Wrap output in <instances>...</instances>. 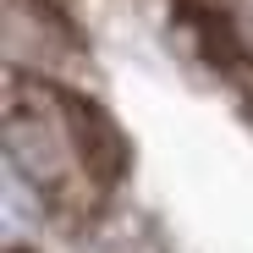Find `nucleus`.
Here are the masks:
<instances>
[{"label":"nucleus","mask_w":253,"mask_h":253,"mask_svg":"<svg viewBox=\"0 0 253 253\" xmlns=\"http://www.w3.org/2000/svg\"><path fill=\"white\" fill-rule=\"evenodd\" d=\"M11 253H28V248H11Z\"/></svg>","instance_id":"7ed1b4c3"},{"label":"nucleus","mask_w":253,"mask_h":253,"mask_svg":"<svg viewBox=\"0 0 253 253\" xmlns=\"http://www.w3.org/2000/svg\"><path fill=\"white\" fill-rule=\"evenodd\" d=\"M193 55L253 110V0H171Z\"/></svg>","instance_id":"f03ea898"},{"label":"nucleus","mask_w":253,"mask_h":253,"mask_svg":"<svg viewBox=\"0 0 253 253\" xmlns=\"http://www.w3.org/2000/svg\"><path fill=\"white\" fill-rule=\"evenodd\" d=\"M6 149L61 226H94L126 182V138L88 99L39 72L6 77Z\"/></svg>","instance_id":"f257e3e1"}]
</instances>
